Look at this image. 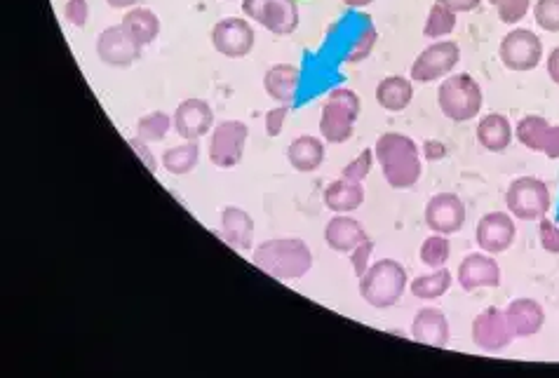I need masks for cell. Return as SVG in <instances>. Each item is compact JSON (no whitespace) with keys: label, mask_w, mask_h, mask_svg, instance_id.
Returning <instances> with one entry per match:
<instances>
[{"label":"cell","mask_w":559,"mask_h":378,"mask_svg":"<svg viewBox=\"0 0 559 378\" xmlns=\"http://www.w3.org/2000/svg\"><path fill=\"white\" fill-rule=\"evenodd\" d=\"M374 158L381 165L383 179L390 188L404 191V188L416 186V181L421 179L423 167L419 146L412 137H404L397 132L381 134L374 146Z\"/></svg>","instance_id":"6da1fadb"},{"label":"cell","mask_w":559,"mask_h":378,"mask_svg":"<svg viewBox=\"0 0 559 378\" xmlns=\"http://www.w3.org/2000/svg\"><path fill=\"white\" fill-rule=\"evenodd\" d=\"M252 263L275 280H299L313 268V252L301 238H275L254 249Z\"/></svg>","instance_id":"7a4b0ae2"},{"label":"cell","mask_w":559,"mask_h":378,"mask_svg":"<svg viewBox=\"0 0 559 378\" xmlns=\"http://www.w3.org/2000/svg\"><path fill=\"white\" fill-rule=\"evenodd\" d=\"M409 278L407 270L400 261L381 259L369 266V270L360 278V296L372 308L386 310L393 308L402 294L407 292Z\"/></svg>","instance_id":"3957f363"},{"label":"cell","mask_w":559,"mask_h":378,"mask_svg":"<svg viewBox=\"0 0 559 378\" xmlns=\"http://www.w3.org/2000/svg\"><path fill=\"white\" fill-rule=\"evenodd\" d=\"M362 111L358 92L350 87H336L327 94L320 111V134L329 144H346L353 137L355 123Z\"/></svg>","instance_id":"277c9868"},{"label":"cell","mask_w":559,"mask_h":378,"mask_svg":"<svg viewBox=\"0 0 559 378\" xmlns=\"http://www.w3.org/2000/svg\"><path fill=\"white\" fill-rule=\"evenodd\" d=\"M437 104L440 111L454 123H468L480 116L482 111V87L473 76L459 73L442 80L437 90Z\"/></svg>","instance_id":"5b68a950"},{"label":"cell","mask_w":559,"mask_h":378,"mask_svg":"<svg viewBox=\"0 0 559 378\" xmlns=\"http://www.w3.org/2000/svg\"><path fill=\"white\" fill-rule=\"evenodd\" d=\"M505 207L515 219L541 221L552 207L550 188L536 177L515 179L505 191Z\"/></svg>","instance_id":"8992f818"},{"label":"cell","mask_w":559,"mask_h":378,"mask_svg":"<svg viewBox=\"0 0 559 378\" xmlns=\"http://www.w3.org/2000/svg\"><path fill=\"white\" fill-rule=\"evenodd\" d=\"M242 12L273 36H289L301 22L296 0H242Z\"/></svg>","instance_id":"52a82bcc"},{"label":"cell","mask_w":559,"mask_h":378,"mask_svg":"<svg viewBox=\"0 0 559 378\" xmlns=\"http://www.w3.org/2000/svg\"><path fill=\"white\" fill-rule=\"evenodd\" d=\"M498 57L508 71H534L543 62V40L531 29H513L498 45Z\"/></svg>","instance_id":"ba28073f"},{"label":"cell","mask_w":559,"mask_h":378,"mask_svg":"<svg viewBox=\"0 0 559 378\" xmlns=\"http://www.w3.org/2000/svg\"><path fill=\"white\" fill-rule=\"evenodd\" d=\"M461 62V47L454 40H437L430 43L419 57L414 59L412 71V83H433V80L447 78L451 71L456 69Z\"/></svg>","instance_id":"9c48e42d"},{"label":"cell","mask_w":559,"mask_h":378,"mask_svg":"<svg viewBox=\"0 0 559 378\" xmlns=\"http://www.w3.org/2000/svg\"><path fill=\"white\" fill-rule=\"evenodd\" d=\"M247 137L249 130L242 120H224V123H219L214 127L210 148H207L212 165L221 167V170H231V167L240 165L242 155H245Z\"/></svg>","instance_id":"30bf717a"},{"label":"cell","mask_w":559,"mask_h":378,"mask_svg":"<svg viewBox=\"0 0 559 378\" xmlns=\"http://www.w3.org/2000/svg\"><path fill=\"white\" fill-rule=\"evenodd\" d=\"M515 341L508 315L501 308H487L473 320V343L484 353H501Z\"/></svg>","instance_id":"8fae6325"},{"label":"cell","mask_w":559,"mask_h":378,"mask_svg":"<svg viewBox=\"0 0 559 378\" xmlns=\"http://www.w3.org/2000/svg\"><path fill=\"white\" fill-rule=\"evenodd\" d=\"M257 36H254L252 24L242 17H226L214 24L212 45L226 59H242L254 50Z\"/></svg>","instance_id":"7c38bea8"},{"label":"cell","mask_w":559,"mask_h":378,"mask_svg":"<svg viewBox=\"0 0 559 378\" xmlns=\"http://www.w3.org/2000/svg\"><path fill=\"white\" fill-rule=\"evenodd\" d=\"M144 52V47L137 45L123 24L109 26L99 33L97 38V57L106 66H113V69H127L132 66Z\"/></svg>","instance_id":"4fadbf2b"},{"label":"cell","mask_w":559,"mask_h":378,"mask_svg":"<svg viewBox=\"0 0 559 378\" xmlns=\"http://www.w3.org/2000/svg\"><path fill=\"white\" fill-rule=\"evenodd\" d=\"M466 216V205H463V200L456 193L433 195L428 200L426 212H423V219H426L430 231L447 235V238L466 226Z\"/></svg>","instance_id":"5bb4252c"},{"label":"cell","mask_w":559,"mask_h":378,"mask_svg":"<svg viewBox=\"0 0 559 378\" xmlns=\"http://www.w3.org/2000/svg\"><path fill=\"white\" fill-rule=\"evenodd\" d=\"M517 235L515 216L510 212H489L477 224L475 240L487 254H503L513 247Z\"/></svg>","instance_id":"9a60e30c"},{"label":"cell","mask_w":559,"mask_h":378,"mask_svg":"<svg viewBox=\"0 0 559 378\" xmlns=\"http://www.w3.org/2000/svg\"><path fill=\"white\" fill-rule=\"evenodd\" d=\"M174 130L184 141H198L212 132L214 111L205 99H184L174 111Z\"/></svg>","instance_id":"2e32d148"},{"label":"cell","mask_w":559,"mask_h":378,"mask_svg":"<svg viewBox=\"0 0 559 378\" xmlns=\"http://www.w3.org/2000/svg\"><path fill=\"white\" fill-rule=\"evenodd\" d=\"M459 285L463 292L477 289H496L501 285V266L494 254H468L459 266Z\"/></svg>","instance_id":"e0dca14e"},{"label":"cell","mask_w":559,"mask_h":378,"mask_svg":"<svg viewBox=\"0 0 559 378\" xmlns=\"http://www.w3.org/2000/svg\"><path fill=\"white\" fill-rule=\"evenodd\" d=\"M412 339L430 348H447L451 339L447 315L437 308H421L414 315Z\"/></svg>","instance_id":"ac0fdd59"},{"label":"cell","mask_w":559,"mask_h":378,"mask_svg":"<svg viewBox=\"0 0 559 378\" xmlns=\"http://www.w3.org/2000/svg\"><path fill=\"white\" fill-rule=\"evenodd\" d=\"M365 240H369L365 226L348 214H336L325 228V242L339 254H350Z\"/></svg>","instance_id":"d6986e66"},{"label":"cell","mask_w":559,"mask_h":378,"mask_svg":"<svg viewBox=\"0 0 559 378\" xmlns=\"http://www.w3.org/2000/svg\"><path fill=\"white\" fill-rule=\"evenodd\" d=\"M510 327H513L515 339H529L536 336L545 324V310L536 299H515L505 308Z\"/></svg>","instance_id":"ffe728a7"},{"label":"cell","mask_w":559,"mask_h":378,"mask_svg":"<svg viewBox=\"0 0 559 378\" xmlns=\"http://www.w3.org/2000/svg\"><path fill=\"white\" fill-rule=\"evenodd\" d=\"M221 238H224L233 249L247 252L254 245V219L245 209L226 207L221 212Z\"/></svg>","instance_id":"44dd1931"},{"label":"cell","mask_w":559,"mask_h":378,"mask_svg":"<svg viewBox=\"0 0 559 378\" xmlns=\"http://www.w3.org/2000/svg\"><path fill=\"white\" fill-rule=\"evenodd\" d=\"M301 80V69L294 64H275L266 71L264 76V90L268 97L278 104H292L296 87Z\"/></svg>","instance_id":"7402d4cb"},{"label":"cell","mask_w":559,"mask_h":378,"mask_svg":"<svg viewBox=\"0 0 559 378\" xmlns=\"http://www.w3.org/2000/svg\"><path fill=\"white\" fill-rule=\"evenodd\" d=\"M287 160L296 172H315L325 162V141L313 134L296 137L287 148Z\"/></svg>","instance_id":"603a6c76"},{"label":"cell","mask_w":559,"mask_h":378,"mask_svg":"<svg viewBox=\"0 0 559 378\" xmlns=\"http://www.w3.org/2000/svg\"><path fill=\"white\" fill-rule=\"evenodd\" d=\"M513 134V125H510V120L503 113H489L477 125V141L489 153H503L510 146V141H513Z\"/></svg>","instance_id":"cb8c5ba5"},{"label":"cell","mask_w":559,"mask_h":378,"mask_svg":"<svg viewBox=\"0 0 559 378\" xmlns=\"http://www.w3.org/2000/svg\"><path fill=\"white\" fill-rule=\"evenodd\" d=\"M322 200H325V207L329 212L350 214L358 207H362V202H365V188H362V184H355V181L339 179V181H332V184L325 188Z\"/></svg>","instance_id":"d4e9b609"},{"label":"cell","mask_w":559,"mask_h":378,"mask_svg":"<svg viewBox=\"0 0 559 378\" xmlns=\"http://www.w3.org/2000/svg\"><path fill=\"white\" fill-rule=\"evenodd\" d=\"M376 104L386 108L390 113H400L412 104L414 99V85L412 80L404 76H388L376 85Z\"/></svg>","instance_id":"484cf974"},{"label":"cell","mask_w":559,"mask_h":378,"mask_svg":"<svg viewBox=\"0 0 559 378\" xmlns=\"http://www.w3.org/2000/svg\"><path fill=\"white\" fill-rule=\"evenodd\" d=\"M120 24L137 40L139 47L153 45L160 36V19L151 8H130Z\"/></svg>","instance_id":"4316f807"},{"label":"cell","mask_w":559,"mask_h":378,"mask_svg":"<svg viewBox=\"0 0 559 378\" xmlns=\"http://www.w3.org/2000/svg\"><path fill=\"white\" fill-rule=\"evenodd\" d=\"M451 273L447 268H435L433 273H428V275H419V278H414L412 280V296H416V299H421V301H435V299H440V296H444L451 289Z\"/></svg>","instance_id":"83f0119b"},{"label":"cell","mask_w":559,"mask_h":378,"mask_svg":"<svg viewBox=\"0 0 559 378\" xmlns=\"http://www.w3.org/2000/svg\"><path fill=\"white\" fill-rule=\"evenodd\" d=\"M200 160V146L198 141H184L181 146H174L170 151L163 153L165 170L174 174V177H184L191 174Z\"/></svg>","instance_id":"f1b7e54d"},{"label":"cell","mask_w":559,"mask_h":378,"mask_svg":"<svg viewBox=\"0 0 559 378\" xmlns=\"http://www.w3.org/2000/svg\"><path fill=\"white\" fill-rule=\"evenodd\" d=\"M456 24H459V19H456V12H451L447 5H442L440 0H435V5L430 8L428 17H426V24H423V36H426V38H444L456 29Z\"/></svg>","instance_id":"f546056e"},{"label":"cell","mask_w":559,"mask_h":378,"mask_svg":"<svg viewBox=\"0 0 559 378\" xmlns=\"http://www.w3.org/2000/svg\"><path fill=\"white\" fill-rule=\"evenodd\" d=\"M174 125V120L167 116L163 111H153L148 116L139 118L137 123V137L144 139L146 144H156V141H163L170 132V127Z\"/></svg>","instance_id":"4dcf8cb0"},{"label":"cell","mask_w":559,"mask_h":378,"mask_svg":"<svg viewBox=\"0 0 559 378\" xmlns=\"http://www.w3.org/2000/svg\"><path fill=\"white\" fill-rule=\"evenodd\" d=\"M548 127H550V123L541 116H524L515 127V137L522 146H527L529 151L538 153V148H541V141H543V134Z\"/></svg>","instance_id":"1f68e13d"},{"label":"cell","mask_w":559,"mask_h":378,"mask_svg":"<svg viewBox=\"0 0 559 378\" xmlns=\"http://www.w3.org/2000/svg\"><path fill=\"white\" fill-rule=\"evenodd\" d=\"M451 256V245L447 235H430V238L421 245V263L428 268H442Z\"/></svg>","instance_id":"d6a6232c"},{"label":"cell","mask_w":559,"mask_h":378,"mask_svg":"<svg viewBox=\"0 0 559 378\" xmlns=\"http://www.w3.org/2000/svg\"><path fill=\"white\" fill-rule=\"evenodd\" d=\"M487 3L494 5L498 19H501L503 24L522 22L531 10V0H487Z\"/></svg>","instance_id":"836d02e7"},{"label":"cell","mask_w":559,"mask_h":378,"mask_svg":"<svg viewBox=\"0 0 559 378\" xmlns=\"http://www.w3.org/2000/svg\"><path fill=\"white\" fill-rule=\"evenodd\" d=\"M534 19L538 29L559 33V0H536Z\"/></svg>","instance_id":"e575fe53"},{"label":"cell","mask_w":559,"mask_h":378,"mask_svg":"<svg viewBox=\"0 0 559 378\" xmlns=\"http://www.w3.org/2000/svg\"><path fill=\"white\" fill-rule=\"evenodd\" d=\"M372 165H374V148H365L358 158L350 160L346 167H343L341 172V179L346 181H355V184H362L369 177V172H372Z\"/></svg>","instance_id":"d590c367"},{"label":"cell","mask_w":559,"mask_h":378,"mask_svg":"<svg viewBox=\"0 0 559 378\" xmlns=\"http://www.w3.org/2000/svg\"><path fill=\"white\" fill-rule=\"evenodd\" d=\"M376 40H379V31H376L374 24H367V29L362 31V36L358 38V43L353 45V50L348 52L346 64H362L369 54L374 52Z\"/></svg>","instance_id":"8d00e7d4"},{"label":"cell","mask_w":559,"mask_h":378,"mask_svg":"<svg viewBox=\"0 0 559 378\" xmlns=\"http://www.w3.org/2000/svg\"><path fill=\"white\" fill-rule=\"evenodd\" d=\"M64 19L73 29H85L87 19H90V5H87V0H66Z\"/></svg>","instance_id":"74e56055"},{"label":"cell","mask_w":559,"mask_h":378,"mask_svg":"<svg viewBox=\"0 0 559 378\" xmlns=\"http://www.w3.org/2000/svg\"><path fill=\"white\" fill-rule=\"evenodd\" d=\"M372 252H374L372 240H365L360 247H355L353 252H350V263H353V273L358 280L367 273L369 266H372V263H369V259H372Z\"/></svg>","instance_id":"f35d334b"},{"label":"cell","mask_w":559,"mask_h":378,"mask_svg":"<svg viewBox=\"0 0 559 378\" xmlns=\"http://www.w3.org/2000/svg\"><path fill=\"white\" fill-rule=\"evenodd\" d=\"M538 240H541L545 252L559 254V228L552 224L548 216H543L541 226H538Z\"/></svg>","instance_id":"ab89813d"},{"label":"cell","mask_w":559,"mask_h":378,"mask_svg":"<svg viewBox=\"0 0 559 378\" xmlns=\"http://www.w3.org/2000/svg\"><path fill=\"white\" fill-rule=\"evenodd\" d=\"M287 113H289V106L287 104H278L271 111L266 113V134L271 139L280 137L282 127H285V120H287Z\"/></svg>","instance_id":"60d3db41"},{"label":"cell","mask_w":559,"mask_h":378,"mask_svg":"<svg viewBox=\"0 0 559 378\" xmlns=\"http://www.w3.org/2000/svg\"><path fill=\"white\" fill-rule=\"evenodd\" d=\"M538 153H543L550 160H559V125H550L545 130Z\"/></svg>","instance_id":"b9f144b4"},{"label":"cell","mask_w":559,"mask_h":378,"mask_svg":"<svg viewBox=\"0 0 559 378\" xmlns=\"http://www.w3.org/2000/svg\"><path fill=\"white\" fill-rule=\"evenodd\" d=\"M127 144H130L132 151L139 155V160L144 162V167H146L148 172H151V174H156V172H158V162H156V158H153V153L148 151V144H146L144 139H139V137L127 139Z\"/></svg>","instance_id":"7bdbcfd3"},{"label":"cell","mask_w":559,"mask_h":378,"mask_svg":"<svg viewBox=\"0 0 559 378\" xmlns=\"http://www.w3.org/2000/svg\"><path fill=\"white\" fill-rule=\"evenodd\" d=\"M447 151H449V148L437 139H430V141H426V144H423V155H426V160H430V162L444 160V158H447Z\"/></svg>","instance_id":"ee69618b"},{"label":"cell","mask_w":559,"mask_h":378,"mask_svg":"<svg viewBox=\"0 0 559 378\" xmlns=\"http://www.w3.org/2000/svg\"><path fill=\"white\" fill-rule=\"evenodd\" d=\"M440 3L447 5L456 15H463V12H475L482 5V0H440Z\"/></svg>","instance_id":"f6af8a7d"},{"label":"cell","mask_w":559,"mask_h":378,"mask_svg":"<svg viewBox=\"0 0 559 378\" xmlns=\"http://www.w3.org/2000/svg\"><path fill=\"white\" fill-rule=\"evenodd\" d=\"M545 69H548V76H550L552 83L559 85V45L548 54V62H545Z\"/></svg>","instance_id":"bcb514c9"},{"label":"cell","mask_w":559,"mask_h":378,"mask_svg":"<svg viewBox=\"0 0 559 378\" xmlns=\"http://www.w3.org/2000/svg\"><path fill=\"white\" fill-rule=\"evenodd\" d=\"M137 3H139V0H106V5H109V8H113V10H130Z\"/></svg>","instance_id":"7dc6e473"},{"label":"cell","mask_w":559,"mask_h":378,"mask_svg":"<svg viewBox=\"0 0 559 378\" xmlns=\"http://www.w3.org/2000/svg\"><path fill=\"white\" fill-rule=\"evenodd\" d=\"M343 3H346L348 8H367V5H372L374 0H343Z\"/></svg>","instance_id":"c3c4849f"}]
</instances>
